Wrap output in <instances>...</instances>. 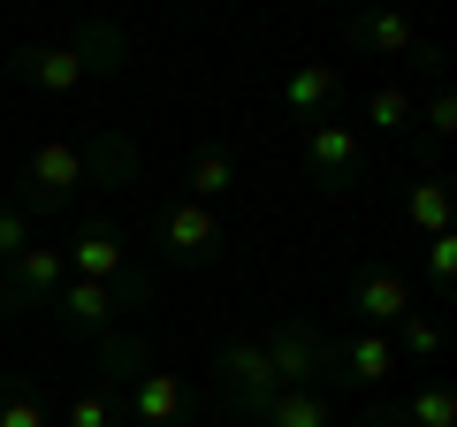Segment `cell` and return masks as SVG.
<instances>
[{"label": "cell", "instance_id": "21", "mask_svg": "<svg viewBox=\"0 0 457 427\" xmlns=\"http://www.w3.org/2000/svg\"><path fill=\"white\" fill-rule=\"evenodd\" d=\"M62 427H122V397H114V381L92 374V381L62 405Z\"/></svg>", "mask_w": 457, "mask_h": 427}, {"label": "cell", "instance_id": "14", "mask_svg": "<svg viewBox=\"0 0 457 427\" xmlns=\"http://www.w3.org/2000/svg\"><path fill=\"white\" fill-rule=\"evenodd\" d=\"M176 183H183V198H198V206H221V198L237 191V153L206 138V146H191V153H183Z\"/></svg>", "mask_w": 457, "mask_h": 427}, {"label": "cell", "instance_id": "12", "mask_svg": "<svg viewBox=\"0 0 457 427\" xmlns=\"http://www.w3.org/2000/svg\"><path fill=\"white\" fill-rule=\"evenodd\" d=\"M183 412H191V397H183L176 366L145 359V366L130 374V420H137V427H183Z\"/></svg>", "mask_w": 457, "mask_h": 427}, {"label": "cell", "instance_id": "18", "mask_svg": "<svg viewBox=\"0 0 457 427\" xmlns=\"http://www.w3.org/2000/svg\"><path fill=\"white\" fill-rule=\"evenodd\" d=\"M411 122H420V99H411V84H374L366 92V130H381V138H404Z\"/></svg>", "mask_w": 457, "mask_h": 427}, {"label": "cell", "instance_id": "20", "mask_svg": "<svg viewBox=\"0 0 457 427\" xmlns=\"http://www.w3.org/2000/svg\"><path fill=\"white\" fill-rule=\"evenodd\" d=\"M84 146H92V183H137V168H145L122 130H92Z\"/></svg>", "mask_w": 457, "mask_h": 427}, {"label": "cell", "instance_id": "13", "mask_svg": "<svg viewBox=\"0 0 457 427\" xmlns=\"http://www.w3.org/2000/svg\"><path fill=\"white\" fill-rule=\"evenodd\" d=\"M282 107H290L297 122H328L343 107V62H297L290 77H282Z\"/></svg>", "mask_w": 457, "mask_h": 427}, {"label": "cell", "instance_id": "19", "mask_svg": "<svg viewBox=\"0 0 457 427\" xmlns=\"http://www.w3.org/2000/svg\"><path fill=\"white\" fill-rule=\"evenodd\" d=\"M77 46H84V69H92V77H122V69H130L122 23H77Z\"/></svg>", "mask_w": 457, "mask_h": 427}, {"label": "cell", "instance_id": "7", "mask_svg": "<svg viewBox=\"0 0 457 427\" xmlns=\"http://www.w3.org/2000/svg\"><path fill=\"white\" fill-rule=\"evenodd\" d=\"M69 282V252L54 245V237H38V245H23L16 260H8V313H31V306H54V290Z\"/></svg>", "mask_w": 457, "mask_h": 427}, {"label": "cell", "instance_id": "23", "mask_svg": "<svg viewBox=\"0 0 457 427\" xmlns=\"http://www.w3.org/2000/svg\"><path fill=\"white\" fill-rule=\"evenodd\" d=\"M0 427H54V412H46V389L38 381H0Z\"/></svg>", "mask_w": 457, "mask_h": 427}, {"label": "cell", "instance_id": "10", "mask_svg": "<svg viewBox=\"0 0 457 427\" xmlns=\"http://www.w3.org/2000/svg\"><path fill=\"white\" fill-rule=\"evenodd\" d=\"M8 69H16V84H31V92H46V99H69L77 84H92V69H84V46H77V38H62V46H23Z\"/></svg>", "mask_w": 457, "mask_h": 427}, {"label": "cell", "instance_id": "17", "mask_svg": "<svg viewBox=\"0 0 457 427\" xmlns=\"http://www.w3.org/2000/svg\"><path fill=\"white\" fill-rule=\"evenodd\" d=\"M389 344H396V366H435L442 359V321L427 306H411L404 321L389 329Z\"/></svg>", "mask_w": 457, "mask_h": 427}, {"label": "cell", "instance_id": "25", "mask_svg": "<svg viewBox=\"0 0 457 427\" xmlns=\"http://www.w3.org/2000/svg\"><path fill=\"white\" fill-rule=\"evenodd\" d=\"M427 282H435V297L457 290V230L450 237H427Z\"/></svg>", "mask_w": 457, "mask_h": 427}, {"label": "cell", "instance_id": "3", "mask_svg": "<svg viewBox=\"0 0 457 427\" xmlns=\"http://www.w3.org/2000/svg\"><path fill=\"white\" fill-rule=\"evenodd\" d=\"M62 252H69V275L122 290V306H130V313L153 306V290H161V275H153V267H130V237H122V222H84Z\"/></svg>", "mask_w": 457, "mask_h": 427}, {"label": "cell", "instance_id": "5", "mask_svg": "<svg viewBox=\"0 0 457 427\" xmlns=\"http://www.w3.org/2000/svg\"><path fill=\"white\" fill-rule=\"evenodd\" d=\"M359 168H366V138H359V122H351V115L305 122V176H312V191L343 198L351 183H359Z\"/></svg>", "mask_w": 457, "mask_h": 427}, {"label": "cell", "instance_id": "24", "mask_svg": "<svg viewBox=\"0 0 457 427\" xmlns=\"http://www.w3.org/2000/svg\"><path fill=\"white\" fill-rule=\"evenodd\" d=\"M23 245H38V222H31V214H23L8 191H0V260H16Z\"/></svg>", "mask_w": 457, "mask_h": 427}, {"label": "cell", "instance_id": "6", "mask_svg": "<svg viewBox=\"0 0 457 427\" xmlns=\"http://www.w3.org/2000/svg\"><path fill=\"white\" fill-rule=\"evenodd\" d=\"M343 38H351V54H366V62H404V54H420V69H435V46H427V38L411 31V16H396V8H351V16H343Z\"/></svg>", "mask_w": 457, "mask_h": 427}, {"label": "cell", "instance_id": "2", "mask_svg": "<svg viewBox=\"0 0 457 427\" xmlns=\"http://www.w3.org/2000/svg\"><path fill=\"white\" fill-rule=\"evenodd\" d=\"M153 252H161L168 267H221L228 260V214L168 191L161 206H153Z\"/></svg>", "mask_w": 457, "mask_h": 427}, {"label": "cell", "instance_id": "26", "mask_svg": "<svg viewBox=\"0 0 457 427\" xmlns=\"http://www.w3.org/2000/svg\"><path fill=\"white\" fill-rule=\"evenodd\" d=\"M420 122H427V138H457V99H450V92H435V99L420 107Z\"/></svg>", "mask_w": 457, "mask_h": 427}, {"label": "cell", "instance_id": "28", "mask_svg": "<svg viewBox=\"0 0 457 427\" xmlns=\"http://www.w3.org/2000/svg\"><path fill=\"white\" fill-rule=\"evenodd\" d=\"M0 313H8V260H0Z\"/></svg>", "mask_w": 457, "mask_h": 427}, {"label": "cell", "instance_id": "22", "mask_svg": "<svg viewBox=\"0 0 457 427\" xmlns=\"http://www.w3.org/2000/svg\"><path fill=\"white\" fill-rule=\"evenodd\" d=\"M396 412H404V427H457V381H420Z\"/></svg>", "mask_w": 457, "mask_h": 427}, {"label": "cell", "instance_id": "4", "mask_svg": "<svg viewBox=\"0 0 457 427\" xmlns=\"http://www.w3.org/2000/svg\"><path fill=\"white\" fill-rule=\"evenodd\" d=\"M260 359L275 374V389H328L336 381V344H328L312 321H275L260 329Z\"/></svg>", "mask_w": 457, "mask_h": 427}, {"label": "cell", "instance_id": "15", "mask_svg": "<svg viewBox=\"0 0 457 427\" xmlns=\"http://www.w3.org/2000/svg\"><path fill=\"white\" fill-rule=\"evenodd\" d=\"M396 374V344L381 329H351L336 344V381H359V389H381Z\"/></svg>", "mask_w": 457, "mask_h": 427}, {"label": "cell", "instance_id": "9", "mask_svg": "<svg viewBox=\"0 0 457 427\" xmlns=\"http://www.w3.org/2000/svg\"><path fill=\"white\" fill-rule=\"evenodd\" d=\"M252 427H336V389H267L252 405H228Z\"/></svg>", "mask_w": 457, "mask_h": 427}, {"label": "cell", "instance_id": "27", "mask_svg": "<svg viewBox=\"0 0 457 427\" xmlns=\"http://www.w3.org/2000/svg\"><path fill=\"white\" fill-rule=\"evenodd\" d=\"M351 427H404V412H396V405H374V412H359Z\"/></svg>", "mask_w": 457, "mask_h": 427}, {"label": "cell", "instance_id": "1", "mask_svg": "<svg viewBox=\"0 0 457 427\" xmlns=\"http://www.w3.org/2000/svg\"><path fill=\"white\" fill-rule=\"evenodd\" d=\"M84 183H92V146H84V138H46V146L23 153L16 191H8V198H16L31 222H46V214H62Z\"/></svg>", "mask_w": 457, "mask_h": 427}, {"label": "cell", "instance_id": "8", "mask_svg": "<svg viewBox=\"0 0 457 427\" xmlns=\"http://www.w3.org/2000/svg\"><path fill=\"white\" fill-rule=\"evenodd\" d=\"M411 306H420V290H411V275H396V267H359V275H351V313H359V329L389 336Z\"/></svg>", "mask_w": 457, "mask_h": 427}, {"label": "cell", "instance_id": "11", "mask_svg": "<svg viewBox=\"0 0 457 427\" xmlns=\"http://www.w3.org/2000/svg\"><path fill=\"white\" fill-rule=\"evenodd\" d=\"M54 306H62V321L77 336H92V344H99V336H114V329H122V313H130V306H122V290L84 282V275H69L62 290H54Z\"/></svg>", "mask_w": 457, "mask_h": 427}, {"label": "cell", "instance_id": "16", "mask_svg": "<svg viewBox=\"0 0 457 427\" xmlns=\"http://www.w3.org/2000/svg\"><path fill=\"white\" fill-rule=\"evenodd\" d=\"M404 222H411V237H450V230H457L450 183H442V176H420V183L404 191Z\"/></svg>", "mask_w": 457, "mask_h": 427}]
</instances>
